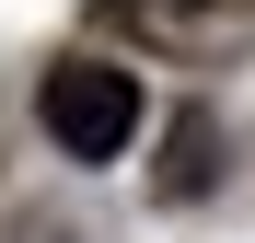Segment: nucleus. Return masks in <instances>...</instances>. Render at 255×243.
Returning a JSON list of instances; mask_svg holds the SVG:
<instances>
[{
	"instance_id": "1",
	"label": "nucleus",
	"mask_w": 255,
	"mask_h": 243,
	"mask_svg": "<svg viewBox=\"0 0 255 243\" xmlns=\"http://www.w3.org/2000/svg\"><path fill=\"white\" fill-rule=\"evenodd\" d=\"M35 116H47V139L70 162H116L128 139H139V70L116 58H58L47 81H35Z\"/></svg>"
},
{
	"instance_id": "3",
	"label": "nucleus",
	"mask_w": 255,
	"mask_h": 243,
	"mask_svg": "<svg viewBox=\"0 0 255 243\" xmlns=\"http://www.w3.org/2000/svg\"><path fill=\"white\" fill-rule=\"evenodd\" d=\"M209 151H221V128L186 116V128H174V162H162V197H197V185H209Z\"/></svg>"
},
{
	"instance_id": "2",
	"label": "nucleus",
	"mask_w": 255,
	"mask_h": 243,
	"mask_svg": "<svg viewBox=\"0 0 255 243\" xmlns=\"http://www.w3.org/2000/svg\"><path fill=\"white\" fill-rule=\"evenodd\" d=\"M93 23L151 35V47H232V35H255V12H232V0H93Z\"/></svg>"
}]
</instances>
